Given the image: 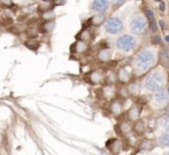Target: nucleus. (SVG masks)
<instances>
[{
  "instance_id": "nucleus-14",
  "label": "nucleus",
  "mask_w": 169,
  "mask_h": 155,
  "mask_svg": "<svg viewBox=\"0 0 169 155\" xmlns=\"http://www.w3.org/2000/svg\"><path fill=\"white\" fill-rule=\"evenodd\" d=\"M103 94L106 99H113L115 97V94H116L115 87L112 84H107L106 86L103 87Z\"/></svg>"
},
{
  "instance_id": "nucleus-7",
  "label": "nucleus",
  "mask_w": 169,
  "mask_h": 155,
  "mask_svg": "<svg viewBox=\"0 0 169 155\" xmlns=\"http://www.w3.org/2000/svg\"><path fill=\"white\" fill-rule=\"evenodd\" d=\"M154 99L155 102L158 103L159 106H167V105H169V94L163 89L158 91V92H155Z\"/></svg>"
},
{
  "instance_id": "nucleus-9",
  "label": "nucleus",
  "mask_w": 169,
  "mask_h": 155,
  "mask_svg": "<svg viewBox=\"0 0 169 155\" xmlns=\"http://www.w3.org/2000/svg\"><path fill=\"white\" fill-rule=\"evenodd\" d=\"M105 78V76H103V72L100 70H93L91 71L88 76V79H89L90 83H92V84H99V83H101Z\"/></svg>"
},
{
  "instance_id": "nucleus-17",
  "label": "nucleus",
  "mask_w": 169,
  "mask_h": 155,
  "mask_svg": "<svg viewBox=\"0 0 169 155\" xmlns=\"http://www.w3.org/2000/svg\"><path fill=\"white\" fill-rule=\"evenodd\" d=\"M132 130L138 133V135H143L146 130V124L144 123V121H141V120H137L135 124H133V127H132Z\"/></svg>"
},
{
  "instance_id": "nucleus-30",
  "label": "nucleus",
  "mask_w": 169,
  "mask_h": 155,
  "mask_svg": "<svg viewBox=\"0 0 169 155\" xmlns=\"http://www.w3.org/2000/svg\"><path fill=\"white\" fill-rule=\"evenodd\" d=\"M124 2H126V1H114L113 4H114L115 6H120V5H123Z\"/></svg>"
},
{
  "instance_id": "nucleus-26",
  "label": "nucleus",
  "mask_w": 169,
  "mask_h": 155,
  "mask_svg": "<svg viewBox=\"0 0 169 155\" xmlns=\"http://www.w3.org/2000/svg\"><path fill=\"white\" fill-rule=\"evenodd\" d=\"M159 124L163 127L166 131H169V115H164L160 118Z\"/></svg>"
},
{
  "instance_id": "nucleus-28",
  "label": "nucleus",
  "mask_w": 169,
  "mask_h": 155,
  "mask_svg": "<svg viewBox=\"0 0 169 155\" xmlns=\"http://www.w3.org/2000/svg\"><path fill=\"white\" fill-rule=\"evenodd\" d=\"M161 62H162V65H163L164 67H168V65H169L168 54H167V52L164 51V50L161 52Z\"/></svg>"
},
{
  "instance_id": "nucleus-2",
  "label": "nucleus",
  "mask_w": 169,
  "mask_h": 155,
  "mask_svg": "<svg viewBox=\"0 0 169 155\" xmlns=\"http://www.w3.org/2000/svg\"><path fill=\"white\" fill-rule=\"evenodd\" d=\"M166 84V76L160 69H155L150 72L144 80V89L148 92H158L163 89Z\"/></svg>"
},
{
  "instance_id": "nucleus-10",
  "label": "nucleus",
  "mask_w": 169,
  "mask_h": 155,
  "mask_svg": "<svg viewBox=\"0 0 169 155\" xmlns=\"http://www.w3.org/2000/svg\"><path fill=\"white\" fill-rule=\"evenodd\" d=\"M131 78V74L128 70V68H121L118 72V79L121 83H128Z\"/></svg>"
},
{
  "instance_id": "nucleus-19",
  "label": "nucleus",
  "mask_w": 169,
  "mask_h": 155,
  "mask_svg": "<svg viewBox=\"0 0 169 155\" xmlns=\"http://www.w3.org/2000/svg\"><path fill=\"white\" fill-rule=\"evenodd\" d=\"M109 109H111V112H112V114L114 116H118V115H121V113H122V105L118 102V101H113Z\"/></svg>"
},
{
  "instance_id": "nucleus-20",
  "label": "nucleus",
  "mask_w": 169,
  "mask_h": 155,
  "mask_svg": "<svg viewBox=\"0 0 169 155\" xmlns=\"http://www.w3.org/2000/svg\"><path fill=\"white\" fill-rule=\"evenodd\" d=\"M107 146H108V148L112 150L114 154H118V152L121 150V142H120L118 140H116V139L108 141Z\"/></svg>"
},
{
  "instance_id": "nucleus-29",
  "label": "nucleus",
  "mask_w": 169,
  "mask_h": 155,
  "mask_svg": "<svg viewBox=\"0 0 169 155\" xmlns=\"http://www.w3.org/2000/svg\"><path fill=\"white\" fill-rule=\"evenodd\" d=\"M164 7H166V4H164L163 1H162V2H160L159 4V9L161 10V12H164V9H166Z\"/></svg>"
},
{
  "instance_id": "nucleus-31",
  "label": "nucleus",
  "mask_w": 169,
  "mask_h": 155,
  "mask_svg": "<svg viewBox=\"0 0 169 155\" xmlns=\"http://www.w3.org/2000/svg\"><path fill=\"white\" fill-rule=\"evenodd\" d=\"M164 39H166V42H167L169 44V35H167V36L164 37Z\"/></svg>"
},
{
  "instance_id": "nucleus-33",
  "label": "nucleus",
  "mask_w": 169,
  "mask_h": 155,
  "mask_svg": "<svg viewBox=\"0 0 169 155\" xmlns=\"http://www.w3.org/2000/svg\"><path fill=\"white\" fill-rule=\"evenodd\" d=\"M167 155H169V152H168V153H167Z\"/></svg>"
},
{
  "instance_id": "nucleus-22",
  "label": "nucleus",
  "mask_w": 169,
  "mask_h": 155,
  "mask_svg": "<svg viewBox=\"0 0 169 155\" xmlns=\"http://www.w3.org/2000/svg\"><path fill=\"white\" fill-rule=\"evenodd\" d=\"M105 22V15L103 14H97L92 16L91 20H90V23L94 25V27H98V25H101V24Z\"/></svg>"
},
{
  "instance_id": "nucleus-21",
  "label": "nucleus",
  "mask_w": 169,
  "mask_h": 155,
  "mask_svg": "<svg viewBox=\"0 0 169 155\" xmlns=\"http://www.w3.org/2000/svg\"><path fill=\"white\" fill-rule=\"evenodd\" d=\"M160 146L162 147H169V131H164L163 133H161L158 138Z\"/></svg>"
},
{
  "instance_id": "nucleus-4",
  "label": "nucleus",
  "mask_w": 169,
  "mask_h": 155,
  "mask_svg": "<svg viewBox=\"0 0 169 155\" xmlns=\"http://www.w3.org/2000/svg\"><path fill=\"white\" fill-rule=\"evenodd\" d=\"M147 28V22L146 19L141 15H137L133 19H131L130 23H129V29L132 33L135 35H141L146 31Z\"/></svg>"
},
{
  "instance_id": "nucleus-8",
  "label": "nucleus",
  "mask_w": 169,
  "mask_h": 155,
  "mask_svg": "<svg viewBox=\"0 0 169 155\" xmlns=\"http://www.w3.org/2000/svg\"><path fill=\"white\" fill-rule=\"evenodd\" d=\"M145 19L147 24H148V27H150V29L153 32H155L158 30V24H156V21H155L154 13L151 9H148V8L145 10Z\"/></svg>"
},
{
  "instance_id": "nucleus-13",
  "label": "nucleus",
  "mask_w": 169,
  "mask_h": 155,
  "mask_svg": "<svg viewBox=\"0 0 169 155\" xmlns=\"http://www.w3.org/2000/svg\"><path fill=\"white\" fill-rule=\"evenodd\" d=\"M54 27H55V22L53 20H48L40 24V31L44 33H50L54 30Z\"/></svg>"
},
{
  "instance_id": "nucleus-6",
  "label": "nucleus",
  "mask_w": 169,
  "mask_h": 155,
  "mask_svg": "<svg viewBox=\"0 0 169 155\" xmlns=\"http://www.w3.org/2000/svg\"><path fill=\"white\" fill-rule=\"evenodd\" d=\"M109 1H106V0H97V1H93L91 4V8L93 12L98 13V14H103L106 10L108 9L109 7Z\"/></svg>"
},
{
  "instance_id": "nucleus-1",
  "label": "nucleus",
  "mask_w": 169,
  "mask_h": 155,
  "mask_svg": "<svg viewBox=\"0 0 169 155\" xmlns=\"http://www.w3.org/2000/svg\"><path fill=\"white\" fill-rule=\"evenodd\" d=\"M155 62V53L150 48L143 50L139 52L135 57L133 61V68L137 71V74H143L150 69Z\"/></svg>"
},
{
  "instance_id": "nucleus-16",
  "label": "nucleus",
  "mask_w": 169,
  "mask_h": 155,
  "mask_svg": "<svg viewBox=\"0 0 169 155\" xmlns=\"http://www.w3.org/2000/svg\"><path fill=\"white\" fill-rule=\"evenodd\" d=\"M74 50H75L76 53H85V52L89 50V45H88V42H82V40H77V42L74 44Z\"/></svg>"
},
{
  "instance_id": "nucleus-23",
  "label": "nucleus",
  "mask_w": 169,
  "mask_h": 155,
  "mask_svg": "<svg viewBox=\"0 0 169 155\" xmlns=\"http://www.w3.org/2000/svg\"><path fill=\"white\" fill-rule=\"evenodd\" d=\"M141 148L144 150H151L154 148V142L151 140V139H148V138H145L144 140L141 142Z\"/></svg>"
},
{
  "instance_id": "nucleus-5",
  "label": "nucleus",
  "mask_w": 169,
  "mask_h": 155,
  "mask_svg": "<svg viewBox=\"0 0 169 155\" xmlns=\"http://www.w3.org/2000/svg\"><path fill=\"white\" fill-rule=\"evenodd\" d=\"M123 30V22L118 17H109L105 22V31L109 35H118Z\"/></svg>"
},
{
  "instance_id": "nucleus-12",
  "label": "nucleus",
  "mask_w": 169,
  "mask_h": 155,
  "mask_svg": "<svg viewBox=\"0 0 169 155\" xmlns=\"http://www.w3.org/2000/svg\"><path fill=\"white\" fill-rule=\"evenodd\" d=\"M53 6H54L53 1H40L38 4V10L44 14V13H47V12H51L53 9Z\"/></svg>"
},
{
  "instance_id": "nucleus-25",
  "label": "nucleus",
  "mask_w": 169,
  "mask_h": 155,
  "mask_svg": "<svg viewBox=\"0 0 169 155\" xmlns=\"http://www.w3.org/2000/svg\"><path fill=\"white\" fill-rule=\"evenodd\" d=\"M120 130H121V132H122L123 135H129L132 131V127L128 122H123L120 125Z\"/></svg>"
},
{
  "instance_id": "nucleus-3",
  "label": "nucleus",
  "mask_w": 169,
  "mask_h": 155,
  "mask_svg": "<svg viewBox=\"0 0 169 155\" xmlns=\"http://www.w3.org/2000/svg\"><path fill=\"white\" fill-rule=\"evenodd\" d=\"M137 46V40L135 37H132L130 35H124L118 39L116 42V47L121 52L128 53V52H132Z\"/></svg>"
},
{
  "instance_id": "nucleus-24",
  "label": "nucleus",
  "mask_w": 169,
  "mask_h": 155,
  "mask_svg": "<svg viewBox=\"0 0 169 155\" xmlns=\"http://www.w3.org/2000/svg\"><path fill=\"white\" fill-rule=\"evenodd\" d=\"M25 45L30 50H37L38 47H39V45H40V42L37 40V38H29L28 40L25 42Z\"/></svg>"
},
{
  "instance_id": "nucleus-32",
  "label": "nucleus",
  "mask_w": 169,
  "mask_h": 155,
  "mask_svg": "<svg viewBox=\"0 0 169 155\" xmlns=\"http://www.w3.org/2000/svg\"><path fill=\"white\" fill-rule=\"evenodd\" d=\"M167 92H168V94H169V87H168V91H167Z\"/></svg>"
},
{
  "instance_id": "nucleus-15",
  "label": "nucleus",
  "mask_w": 169,
  "mask_h": 155,
  "mask_svg": "<svg viewBox=\"0 0 169 155\" xmlns=\"http://www.w3.org/2000/svg\"><path fill=\"white\" fill-rule=\"evenodd\" d=\"M139 115H141V110H139V108L137 106H132L131 108L129 109V112H128V118L130 121H133V122H136L137 120H139Z\"/></svg>"
},
{
  "instance_id": "nucleus-11",
  "label": "nucleus",
  "mask_w": 169,
  "mask_h": 155,
  "mask_svg": "<svg viewBox=\"0 0 169 155\" xmlns=\"http://www.w3.org/2000/svg\"><path fill=\"white\" fill-rule=\"evenodd\" d=\"M112 51L109 48H103L98 52V60L100 62H107L112 59Z\"/></svg>"
},
{
  "instance_id": "nucleus-27",
  "label": "nucleus",
  "mask_w": 169,
  "mask_h": 155,
  "mask_svg": "<svg viewBox=\"0 0 169 155\" xmlns=\"http://www.w3.org/2000/svg\"><path fill=\"white\" fill-rule=\"evenodd\" d=\"M127 89H128L129 94H135V95H137V94H138V91H139V87H138V85L137 84H130Z\"/></svg>"
},
{
  "instance_id": "nucleus-18",
  "label": "nucleus",
  "mask_w": 169,
  "mask_h": 155,
  "mask_svg": "<svg viewBox=\"0 0 169 155\" xmlns=\"http://www.w3.org/2000/svg\"><path fill=\"white\" fill-rule=\"evenodd\" d=\"M92 39V33L89 29H83L80 33H78V40H82L84 42H88Z\"/></svg>"
}]
</instances>
